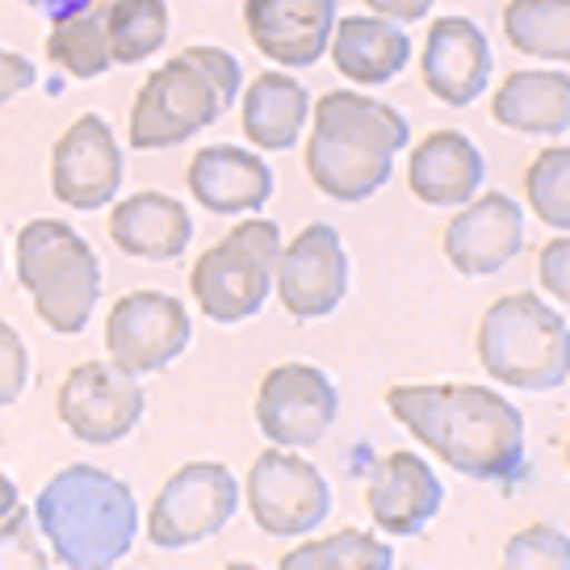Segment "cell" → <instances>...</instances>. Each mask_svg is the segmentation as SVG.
Returning a JSON list of instances; mask_svg holds the SVG:
<instances>
[{"mask_svg": "<svg viewBox=\"0 0 570 570\" xmlns=\"http://www.w3.org/2000/svg\"><path fill=\"white\" fill-rule=\"evenodd\" d=\"M386 407L420 445L465 479L517 491L533 474L524 458V415L491 386H391Z\"/></svg>", "mask_w": 570, "mask_h": 570, "instance_id": "1", "label": "cell"}, {"mask_svg": "<svg viewBox=\"0 0 570 570\" xmlns=\"http://www.w3.org/2000/svg\"><path fill=\"white\" fill-rule=\"evenodd\" d=\"M35 524L63 570L118 567L139 537V499L101 465L59 470L35 499Z\"/></svg>", "mask_w": 570, "mask_h": 570, "instance_id": "2", "label": "cell"}, {"mask_svg": "<svg viewBox=\"0 0 570 570\" xmlns=\"http://www.w3.org/2000/svg\"><path fill=\"white\" fill-rule=\"evenodd\" d=\"M306 142V173L332 202H365L391 180L394 156L407 147V118L356 89L320 97Z\"/></svg>", "mask_w": 570, "mask_h": 570, "instance_id": "3", "label": "cell"}, {"mask_svg": "<svg viewBox=\"0 0 570 570\" xmlns=\"http://www.w3.org/2000/svg\"><path fill=\"white\" fill-rule=\"evenodd\" d=\"M18 282L35 298L38 320L59 336H80L101 298L97 252L76 227L55 218H35L30 227H21Z\"/></svg>", "mask_w": 570, "mask_h": 570, "instance_id": "4", "label": "cell"}, {"mask_svg": "<svg viewBox=\"0 0 570 570\" xmlns=\"http://www.w3.org/2000/svg\"><path fill=\"white\" fill-rule=\"evenodd\" d=\"M479 361L503 386L558 391L570 374V327L537 294H508L482 315Z\"/></svg>", "mask_w": 570, "mask_h": 570, "instance_id": "5", "label": "cell"}, {"mask_svg": "<svg viewBox=\"0 0 570 570\" xmlns=\"http://www.w3.org/2000/svg\"><path fill=\"white\" fill-rule=\"evenodd\" d=\"M277 256H282V227L273 218H248L210 252H202L189 273V289L202 315L214 323L252 320L268 303Z\"/></svg>", "mask_w": 570, "mask_h": 570, "instance_id": "6", "label": "cell"}, {"mask_svg": "<svg viewBox=\"0 0 570 570\" xmlns=\"http://www.w3.org/2000/svg\"><path fill=\"white\" fill-rule=\"evenodd\" d=\"M223 109L227 101L214 89V80L180 51L164 68L151 71V80L142 85L135 114H130V147L164 151V147L189 142L197 130L218 122Z\"/></svg>", "mask_w": 570, "mask_h": 570, "instance_id": "7", "label": "cell"}, {"mask_svg": "<svg viewBox=\"0 0 570 570\" xmlns=\"http://www.w3.org/2000/svg\"><path fill=\"white\" fill-rule=\"evenodd\" d=\"M239 512V482L227 465L189 462L160 487L147 517V537L156 550H189L218 537Z\"/></svg>", "mask_w": 570, "mask_h": 570, "instance_id": "8", "label": "cell"}, {"mask_svg": "<svg viewBox=\"0 0 570 570\" xmlns=\"http://www.w3.org/2000/svg\"><path fill=\"white\" fill-rule=\"evenodd\" d=\"M248 508L261 533L303 537L332 517V487L320 465L273 445L248 470Z\"/></svg>", "mask_w": 570, "mask_h": 570, "instance_id": "9", "label": "cell"}, {"mask_svg": "<svg viewBox=\"0 0 570 570\" xmlns=\"http://www.w3.org/2000/svg\"><path fill=\"white\" fill-rule=\"evenodd\" d=\"M147 394L139 377L114 361H85L59 386V420L85 445H118L142 420Z\"/></svg>", "mask_w": 570, "mask_h": 570, "instance_id": "10", "label": "cell"}, {"mask_svg": "<svg viewBox=\"0 0 570 570\" xmlns=\"http://www.w3.org/2000/svg\"><path fill=\"white\" fill-rule=\"evenodd\" d=\"M189 336H194V320L185 303L160 289L126 294L106 320L109 361L135 377L160 374L164 365H173L189 348Z\"/></svg>", "mask_w": 570, "mask_h": 570, "instance_id": "11", "label": "cell"}, {"mask_svg": "<svg viewBox=\"0 0 570 570\" xmlns=\"http://www.w3.org/2000/svg\"><path fill=\"white\" fill-rule=\"evenodd\" d=\"M340 415V394L332 377L315 365H277L268 370L256 394V428L268 445L311 449L332 432Z\"/></svg>", "mask_w": 570, "mask_h": 570, "instance_id": "12", "label": "cell"}, {"mask_svg": "<svg viewBox=\"0 0 570 570\" xmlns=\"http://www.w3.org/2000/svg\"><path fill=\"white\" fill-rule=\"evenodd\" d=\"M273 289L294 320H323L348 294V252L332 223H311L294 244H282Z\"/></svg>", "mask_w": 570, "mask_h": 570, "instance_id": "13", "label": "cell"}, {"mask_svg": "<svg viewBox=\"0 0 570 570\" xmlns=\"http://www.w3.org/2000/svg\"><path fill=\"white\" fill-rule=\"evenodd\" d=\"M51 189L71 210H101L122 189V147L106 118L85 114L51 151Z\"/></svg>", "mask_w": 570, "mask_h": 570, "instance_id": "14", "label": "cell"}, {"mask_svg": "<svg viewBox=\"0 0 570 570\" xmlns=\"http://www.w3.org/2000/svg\"><path fill=\"white\" fill-rule=\"evenodd\" d=\"M524 244V210L508 194L470 197L449 218L445 256L462 277H491L517 261Z\"/></svg>", "mask_w": 570, "mask_h": 570, "instance_id": "15", "label": "cell"}, {"mask_svg": "<svg viewBox=\"0 0 570 570\" xmlns=\"http://www.w3.org/2000/svg\"><path fill=\"white\" fill-rule=\"evenodd\" d=\"M374 529L391 537H420L445 503V487L420 453H386L370 465L365 487Z\"/></svg>", "mask_w": 570, "mask_h": 570, "instance_id": "16", "label": "cell"}, {"mask_svg": "<svg viewBox=\"0 0 570 570\" xmlns=\"http://www.w3.org/2000/svg\"><path fill=\"white\" fill-rule=\"evenodd\" d=\"M340 0H248L244 21L261 51L282 68H311L327 55Z\"/></svg>", "mask_w": 570, "mask_h": 570, "instance_id": "17", "label": "cell"}, {"mask_svg": "<svg viewBox=\"0 0 570 570\" xmlns=\"http://www.w3.org/2000/svg\"><path fill=\"white\" fill-rule=\"evenodd\" d=\"M424 85L436 101L462 109L491 85V42L470 18H436L424 38Z\"/></svg>", "mask_w": 570, "mask_h": 570, "instance_id": "18", "label": "cell"}, {"mask_svg": "<svg viewBox=\"0 0 570 570\" xmlns=\"http://www.w3.org/2000/svg\"><path fill=\"white\" fill-rule=\"evenodd\" d=\"M189 194L210 214H256L273 197V168L256 151L214 142L189 164Z\"/></svg>", "mask_w": 570, "mask_h": 570, "instance_id": "19", "label": "cell"}, {"mask_svg": "<svg viewBox=\"0 0 570 570\" xmlns=\"http://www.w3.org/2000/svg\"><path fill=\"white\" fill-rule=\"evenodd\" d=\"M482 177H487L482 151L462 130L428 135L407 160L411 194L428 206H465L482 189Z\"/></svg>", "mask_w": 570, "mask_h": 570, "instance_id": "20", "label": "cell"}, {"mask_svg": "<svg viewBox=\"0 0 570 570\" xmlns=\"http://www.w3.org/2000/svg\"><path fill=\"white\" fill-rule=\"evenodd\" d=\"M109 235L126 256L139 261H177L180 252L194 239V218L180 206L177 197L142 189V194L126 197L114 206L109 218Z\"/></svg>", "mask_w": 570, "mask_h": 570, "instance_id": "21", "label": "cell"}, {"mask_svg": "<svg viewBox=\"0 0 570 570\" xmlns=\"http://www.w3.org/2000/svg\"><path fill=\"white\" fill-rule=\"evenodd\" d=\"M332 35L336 42H327V51L336 59L340 76L353 85H386L411 59V38L399 21L340 18Z\"/></svg>", "mask_w": 570, "mask_h": 570, "instance_id": "22", "label": "cell"}, {"mask_svg": "<svg viewBox=\"0 0 570 570\" xmlns=\"http://www.w3.org/2000/svg\"><path fill=\"white\" fill-rule=\"evenodd\" d=\"M499 126L520 135H567L570 76L567 71H512L491 101Z\"/></svg>", "mask_w": 570, "mask_h": 570, "instance_id": "23", "label": "cell"}, {"mask_svg": "<svg viewBox=\"0 0 570 570\" xmlns=\"http://www.w3.org/2000/svg\"><path fill=\"white\" fill-rule=\"evenodd\" d=\"M306 118H311V92L285 71L256 76L244 92V135L261 151H289L303 139Z\"/></svg>", "mask_w": 570, "mask_h": 570, "instance_id": "24", "label": "cell"}, {"mask_svg": "<svg viewBox=\"0 0 570 570\" xmlns=\"http://www.w3.org/2000/svg\"><path fill=\"white\" fill-rule=\"evenodd\" d=\"M47 55H51L55 68H63L76 80H97L114 68V55H109V35H106V9L101 0L71 13V18L55 21L51 38H47Z\"/></svg>", "mask_w": 570, "mask_h": 570, "instance_id": "25", "label": "cell"}, {"mask_svg": "<svg viewBox=\"0 0 570 570\" xmlns=\"http://www.w3.org/2000/svg\"><path fill=\"white\" fill-rule=\"evenodd\" d=\"M503 35L512 51L550 63L570 59V0H512L503 9Z\"/></svg>", "mask_w": 570, "mask_h": 570, "instance_id": "26", "label": "cell"}, {"mask_svg": "<svg viewBox=\"0 0 570 570\" xmlns=\"http://www.w3.org/2000/svg\"><path fill=\"white\" fill-rule=\"evenodd\" d=\"M173 18L164 0H109L106 35L114 63H142L168 42Z\"/></svg>", "mask_w": 570, "mask_h": 570, "instance_id": "27", "label": "cell"}, {"mask_svg": "<svg viewBox=\"0 0 570 570\" xmlns=\"http://www.w3.org/2000/svg\"><path fill=\"white\" fill-rule=\"evenodd\" d=\"M394 550L365 529H340L323 541H303L282 558V570H391Z\"/></svg>", "mask_w": 570, "mask_h": 570, "instance_id": "28", "label": "cell"}, {"mask_svg": "<svg viewBox=\"0 0 570 570\" xmlns=\"http://www.w3.org/2000/svg\"><path fill=\"white\" fill-rule=\"evenodd\" d=\"M524 194H529V206L546 227L570 232V147H546L529 164Z\"/></svg>", "mask_w": 570, "mask_h": 570, "instance_id": "29", "label": "cell"}, {"mask_svg": "<svg viewBox=\"0 0 570 570\" xmlns=\"http://www.w3.org/2000/svg\"><path fill=\"white\" fill-rule=\"evenodd\" d=\"M503 567L508 570H570V537L553 524L520 529L503 546Z\"/></svg>", "mask_w": 570, "mask_h": 570, "instance_id": "30", "label": "cell"}, {"mask_svg": "<svg viewBox=\"0 0 570 570\" xmlns=\"http://www.w3.org/2000/svg\"><path fill=\"white\" fill-rule=\"evenodd\" d=\"M51 562V550L38 533L35 512L13 508L0 520V570H42Z\"/></svg>", "mask_w": 570, "mask_h": 570, "instance_id": "31", "label": "cell"}, {"mask_svg": "<svg viewBox=\"0 0 570 570\" xmlns=\"http://www.w3.org/2000/svg\"><path fill=\"white\" fill-rule=\"evenodd\" d=\"M30 382V353H26V340L0 320V407L18 403L21 391Z\"/></svg>", "mask_w": 570, "mask_h": 570, "instance_id": "32", "label": "cell"}, {"mask_svg": "<svg viewBox=\"0 0 570 570\" xmlns=\"http://www.w3.org/2000/svg\"><path fill=\"white\" fill-rule=\"evenodd\" d=\"M185 55H189L197 68L210 76L214 89L223 92V101H227V106H235V92H239V80H244L239 59H235L232 51H223V47H189Z\"/></svg>", "mask_w": 570, "mask_h": 570, "instance_id": "33", "label": "cell"}, {"mask_svg": "<svg viewBox=\"0 0 570 570\" xmlns=\"http://www.w3.org/2000/svg\"><path fill=\"white\" fill-rule=\"evenodd\" d=\"M537 277L546 285V294L558 298V303H570V235L562 232L553 244L541 248V261H537Z\"/></svg>", "mask_w": 570, "mask_h": 570, "instance_id": "34", "label": "cell"}, {"mask_svg": "<svg viewBox=\"0 0 570 570\" xmlns=\"http://www.w3.org/2000/svg\"><path fill=\"white\" fill-rule=\"evenodd\" d=\"M35 80H38V71L26 55L4 51V47H0V106H4V101H13L18 92L35 89Z\"/></svg>", "mask_w": 570, "mask_h": 570, "instance_id": "35", "label": "cell"}, {"mask_svg": "<svg viewBox=\"0 0 570 570\" xmlns=\"http://www.w3.org/2000/svg\"><path fill=\"white\" fill-rule=\"evenodd\" d=\"M374 18L399 21V26H411V21H424L432 13L436 0H365Z\"/></svg>", "mask_w": 570, "mask_h": 570, "instance_id": "36", "label": "cell"}, {"mask_svg": "<svg viewBox=\"0 0 570 570\" xmlns=\"http://www.w3.org/2000/svg\"><path fill=\"white\" fill-rule=\"evenodd\" d=\"M21 4H30V9H38L42 18L63 21V18H71V13H80V9H89V4H97V0H21Z\"/></svg>", "mask_w": 570, "mask_h": 570, "instance_id": "37", "label": "cell"}, {"mask_svg": "<svg viewBox=\"0 0 570 570\" xmlns=\"http://www.w3.org/2000/svg\"><path fill=\"white\" fill-rule=\"evenodd\" d=\"M13 508H18V482H13L9 474H4V470H0V520L9 517Z\"/></svg>", "mask_w": 570, "mask_h": 570, "instance_id": "38", "label": "cell"}, {"mask_svg": "<svg viewBox=\"0 0 570 570\" xmlns=\"http://www.w3.org/2000/svg\"><path fill=\"white\" fill-rule=\"evenodd\" d=\"M0 265H4V256H0Z\"/></svg>", "mask_w": 570, "mask_h": 570, "instance_id": "39", "label": "cell"}]
</instances>
